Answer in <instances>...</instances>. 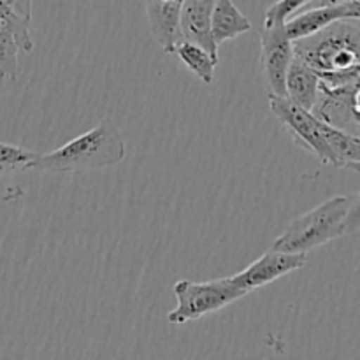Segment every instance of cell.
<instances>
[{
  "mask_svg": "<svg viewBox=\"0 0 360 360\" xmlns=\"http://www.w3.org/2000/svg\"><path fill=\"white\" fill-rule=\"evenodd\" d=\"M39 155L41 153L37 151L16 146V144L0 143V179L30 171Z\"/></svg>",
  "mask_w": 360,
  "mask_h": 360,
  "instance_id": "obj_17",
  "label": "cell"
},
{
  "mask_svg": "<svg viewBox=\"0 0 360 360\" xmlns=\"http://www.w3.org/2000/svg\"><path fill=\"white\" fill-rule=\"evenodd\" d=\"M174 53L179 56L183 65H185L193 76H197L206 84L213 83L214 69H217V65L220 63V60L213 58L210 53L200 49L199 46L188 44V42H181V44L176 48Z\"/></svg>",
  "mask_w": 360,
  "mask_h": 360,
  "instance_id": "obj_16",
  "label": "cell"
},
{
  "mask_svg": "<svg viewBox=\"0 0 360 360\" xmlns=\"http://www.w3.org/2000/svg\"><path fill=\"white\" fill-rule=\"evenodd\" d=\"M360 225V193L336 195L292 220L269 250L308 255L343 236L355 234Z\"/></svg>",
  "mask_w": 360,
  "mask_h": 360,
  "instance_id": "obj_2",
  "label": "cell"
},
{
  "mask_svg": "<svg viewBox=\"0 0 360 360\" xmlns=\"http://www.w3.org/2000/svg\"><path fill=\"white\" fill-rule=\"evenodd\" d=\"M294 58L319 76L320 84L341 88L360 83V21L343 20L292 42Z\"/></svg>",
  "mask_w": 360,
  "mask_h": 360,
  "instance_id": "obj_1",
  "label": "cell"
},
{
  "mask_svg": "<svg viewBox=\"0 0 360 360\" xmlns=\"http://www.w3.org/2000/svg\"><path fill=\"white\" fill-rule=\"evenodd\" d=\"M213 6L214 0H183L179 14V37L181 42L199 46L213 58H218V48L211 37Z\"/></svg>",
  "mask_w": 360,
  "mask_h": 360,
  "instance_id": "obj_11",
  "label": "cell"
},
{
  "mask_svg": "<svg viewBox=\"0 0 360 360\" xmlns=\"http://www.w3.org/2000/svg\"><path fill=\"white\" fill-rule=\"evenodd\" d=\"M183 0H153L146 2V16L155 41L165 53L172 55L179 44V14Z\"/></svg>",
  "mask_w": 360,
  "mask_h": 360,
  "instance_id": "obj_12",
  "label": "cell"
},
{
  "mask_svg": "<svg viewBox=\"0 0 360 360\" xmlns=\"http://www.w3.org/2000/svg\"><path fill=\"white\" fill-rule=\"evenodd\" d=\"M319 76L297 58H292L285 79V98H288L297 108L311 112L319 98Z\"/></svg>",
  "mask_w": 360,
  "mask_h": 360,
  "instance_id": "obj_13",
  "label": "cell"
},
{
  "mask_svg": "<svg viewBox=\"0 0 360 360\" xmlns=\"http://www.w3.org/2000/svg\"><path fill=\"white\" fill-rule=\"evenodd\" d=\"M306 262H308L306 255H294V253L267 250L262 257L253 260L248 267L231 276V281L239 290L248 295L250 292L257 290V288H262L266 285L273 283V281L280 280L285 274L301 269V267L306 266Z\"/></svg>",
  "mask_w": 360,
  "mask_h": 360,
  "instance_id": "obj_10",
  "label": "cell"
},
{
  "mask_svg": "<svg viewBox=\"0 0 360 360\" xmlns=\"http://www.w3.org/2000/svg\"><path fill=\"white\" fill-rule=\"evenodd\" d=\"M319 120V118H316ZM320 122V120H319ZM320 132L329 146L330 153L334 157V167L338 169H352L359 172L360 169V137L352 134L338 130L334 127L326 125L320 122Z\"/></svg>",
  "mask_w": 360,
  "mask_h": 360,
  "instance_id": "obj_15",
  "label": "cell"
},
{
  "mask_svg": "<svg viewBox=\"0 0 360 360\" xmlns=\"http://www.w3.org/2000/svg\"><path fill=\"white\" fill-rule=\"evenodd\" d=\"M343 20L360 21L359 0H348V2L347 0H319V2L309 0L302 13L294 14L285 23V34H287L288 41L295 42L311 37Z\"/></svg>",
  "mask_w": 360,
  "mask_h": 360,
  "instance_id": "obj_7",
  "label": "cell"
},
{
  "mask_svg": "<svg viewBox=\"0 0 360 360\" xmlns=\"http://www.w3.org/2000/svg\"><path fill=\"white\" fill-rule=\"evenodd\" d=\"M252 30V21L231 0H218L211 13V37L217 48Z\"/></svg>",
  "mask_w": 360,
  "mask_h": 360,
  "instance_id": "obj_14",
  "label": "cell"
},
{
  "mask_svg": "<svg viewBox=\"0 0 360 360\" xmlns=\"http://www.w3.org/2000/svg\"><path fill=\"white\" fill-rule=\"evenodd\" d=\"M308 2L309 0H281L271 4L264 16V25H285L297 11L304 9Z\"/></svg>",
  "mask_w": 360,
  "mask_h": 360,
  "instance_id": "obj_18",
  "label": "cell"
},
{
  "mask_svg": "<svg viewBox=\"0 0 360 360\" xmlns=\"http://www.w3.org/2000/svg\"><path fill=\"white\" fill-rule=\"evenodd\" d=\"M30 0H0V79H16L20 55L34 49Z\"/></svg>",
  "mask_w": 360,
  "mask_h": 360,
  "instance_id": "obj_5",
  "label": "cell"
},
{
  "mask_svg": "<svg viewBox=\"0 0 360 360\" xmlns=\"http://www.w3.org/2000/svg\"><path fill=\"white\" fill-rule=\"evenodd\" d=\"M245 295V292L232 283L231 276L210 281L179 280L174 283V297L178 306L167 313V322L171 326L193 322L227 308Z\"/></svg>",
  "mask_w": 360,
  "mask_h": 360,
  "instance_id": "obj_4",
  "label": "cell"
},
{
  "mask_svg": "<svg viewBox=\"0 0 360 360\" xmlns=\"http://www.w3.org/2000/svg\"><path fill=\"white\" fill-rule=\"evenodd\" d=\"M127 144L115 120L104 116L94 129L67 141L56 150L41 153L32 169L51 172L102 171L122 164Z\"/></svg>",
  "mask_w": 360,
  "mask_h": 360,
  "instance_id": "obj_3",
  "label": "cell"
},
{
  "mask_svg": "<svg viewBox=\"0 0 360 360\" xmlns=\"http://www.w3.org/2000/svg\"><path fill=\"white\" fill-rule=\"evenodd\" d=\"M294 51L285 34V25H262L260 30V60L271 97L285 98V79Z\"/></svg>",
  "mask_w": 360,
  "mask_h": 360,
  "instance_id": "obj_9",
  "label": "cell"
},
{
  "mask_svg": "<svg viewBox=\"0 0 360 360\" xmlns=\"http://www.w3.org/2000/svg\"><path fill=\"white\" fill-rule=\"evenodd\" d=\"M269 108L271 112L276 116L278 122L288 130L294 143L299 148L311 153L313 157L319 158L322 164L334 165V157L320 132V122L304 109L292 104L288 98L271 97L269 95Z\"/></svg>",
  "mask_w": 360,
  "mask_h": 360,
  "instance_id": "obj_6",
  "label": "cell"
},
{
  "mask_svg": "<svg viewBox=\"0 0 360 360\" xmlns=\"http://www.w3.org/2000/svg\"><path fill=\"white\" fill-rule=\"evenodd\" d=\"M359 84L341 88H327L320 84L319 98L311 115L326 125L338 130L359 136L360 112H359ZM360 137V136H359Z\"/></svg>",
  "mask_w": 360,
  "mask_h": 360,
  "instance_id": "obj_8",
  "label": "cell"
}]
</instances>
